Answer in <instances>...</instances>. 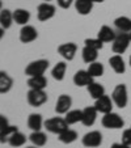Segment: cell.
<instances>
[{
	"label": "cell",
	"instance_id": "1",
	"mask_svg": "<svg viewBox=\"0 0 131 148\" xmlns=\"http://www.w3.org/2000/svg\"><path fill=\"white\" fill-rule=\"evenodd\" d=\"M49 60L47 59H37V60L30 62L25 68V75L28 77H32V76H41L45 75V72L49 68Z\"/></svg>",
	"mask_w": 131,
	"mask_h": 148
},
{
	"label": "cell",
	"instance_id": "2",
	"mask_svg": "<svg viewBox=\"0 0 131 148\" xmlns=\"http://www.w3.org/2000/svg\"><path fill=\"white\" fill-rule=\"evenodd\" d=\"M112 98H113V102H114L119 109H123V108L127 106L128 93H127V87H126L125 84H118L117 87L113 89Z\"/></svg>",
	"mask_w": 131,
	"mask_h": 148
},
{
	"label": "cell",
	"instance_id": "3",
	"mask_svg": "<svg viewBox=\"0 0 131 148\" xmlns=\"http://www.w3.org/2000/svg\"><path fill=\"white\" fill-rule=\"evenodd\" d=\"M101 123H102V126L105 129H110V130H118V129H122L123 126H125L123 118L119 114L113 113V112L108 113V114H104Z\"/></svg>",
	"mask_w": 131,
	"mask_h": 148
},
{
	"label": "cell",
	"instance_id": "4",
	"mask_svg": "<svg viewBox=\"0 0 131 148\" xmlns=\"http://www.w3.org/2000/svg\"><path fill=\"white\" fill-rule=\"evenodd\" d=\"M68 126L70 125L66 122V119L60 117H54L45 121V129L51 134H56V135L62 134L64 130L68 129Z\"/></svg>",
	"mask_w": 131,
	"mask_h": 148
},
{
	"label": "cell",
	"instance_id": "5",
	"mask_svg": "<svg viewBox=\"0 0 131 148\" xmlns=\"http://www.w3.org/2000/svg\"><path fill=\"white\" fill-rule=\"evenodd\" d=\"M26 98H28L29 105L38 108L47 102V93L45 92V89H29Z\"/></svg>",
	"mask_w": 131,
	"mask_h": 148
},
{
	"label": "cell",
	"instance_id": "6",
	"mask_svg": "<svg viewBox=\"0 0 131 148\" xmlns=\"http://www.w3.org/2000/svg\"><path fill=\"white\" fill-rule=\"evenodd\" d=\"M130 36H128V33H119L117 37H115V39L112 42V50L114 54H123L126 50L128 49V46H130Z\"/></svg>",
	"mask_w": 131,
	"mask_h": 148
},
{
	"label": "cell",
	"instance_id": "7",
	"mask_svg": "<svg viewBox=\"0 0 131 148\" xmlns=\"http://www.w3.org/2000/svg\"><path fill=\"white\" fill-rule=\"evenodd\" d=\"M81 143H83V145L86 148L100 147V145L102 144V134H101L100 131H97V130L86 132V134L81 138Z\"/></svg>",
	"mask_w": 131,
	"mask_h": 148
},
{
	"label": "cell",
	"instance_id": "8",
	"mask_svg": "<svg viewBox=\"0 0 131 148\" xmlns=\"http://www.w3.org/2000/svg\"><path fill=\"white\" fill-rule=\"evenodd\" d=\"M17 126L9 125L5 115H0V142L8 143V139L13 132L17 131Z\"/></svg>",
	"mask_w": 131,
	"mask_h": 148
},
{
	"label": "cell",
	"instance_id": "9",
	"mask_svg": "<svg viewBox=\"0 0 131 148\" xmlns=\"http://www.w3.org/2000/svg\"><path fill=\"white\" fill-rule=\"evenodd\" d=\"M56 8L55 5L50 3H41L38 7H37V17H38L39 21H47V20L53 18L55 16Z\"/></svg>",
	"mask_w": 131,
	"mask_h": 148
},
{
	"label": "cell",
	"instance_id": "10",
	"mask_svg": "<svg viewBox=\"0 0 131 148\" xmlns=\"http://www.w3.org/2000/svg\"><path fill=\"white\" fill-rule=\"evenodd\" d=\"M76 51H78V45L73 43V42H67V43H62L58 47V53L66 60H73L76 55Z\"/></svg>",
	"mask_w": 131,
	"mask_h": 148
},
{
	"label": "cell",
	"instance_id": "11",
	"mask_svg": "<svg viewBox=\"0 0 131 148\" xmlns=\"http://www.w3.org/2000/svg\"><path fill=\"white\" fill-rule=\"evenodd\" d=\"M113 98L109 97V96L104 95L102 97L95 100V108L97 109L98 113H102V114H108L113 110Z\"/></svg>",
	"mask_w": 131,
	"mask_h": 148
},
{
	"label": "cell",
	"instance_id": "12",
	"mask_svg": "<svg viewBox=\"0 0 131 148\" xmlns=\"http://www.w3.org/2000/svg\"><path fill=\"white\" fill-rule=\"evenodd\" d=\"M72 106V98L68 95H60L55 103V112L58 114H67Z\"/></svg>",
	"mask_w": 131,
	"mask_h": 148
},
{
	"label": "cell",
	"instance_id": "13",
	"mask_svg": "<svg viewBox=\"0 0 131 148\" xmlns=\"http://www.w3.org/2000/svg\"><path fill=\"white\" fill-rule=\"evenodd\" d=\"M37 37H38V32L32 25H24L20 30V41L23 43H30L36 41Z\"/></svg>",
	"mask_w": 131,
	"mask_h": 148
},
{
	"label": "cell",
	"instance_id": "14",
	"mask_svg": "<svg viewBox=\"0 0 131 148\" xmlns=\"http://www.w3.org/2000/svg\"><path fill=\"white\" fill-rule=\"evenodd\" d=\"M93 79L95 77L89 75L88 70H79L73 75V83L76 87H88L89 84L93 83Z\"/></svg>",
	"mask_w": 131,
	"mask_h": 148
},
{
	"label": "cell",
	"instance_id": "15",
	"mask_svg": "<svg viewBox=\"0 0 131 148\" xmlns=\"http://www.w3.org/2000/svg\"><path fill=\"white\" fill-rule=\"evenodd\" d=\"M97 109L95 108V105L93 106H86L83 109V119H81V123H83L84 126H86V127H91V126L95 125L96 119H97Z\"/></svg>",
	"mask_w": 131,
	"mask_h": 148
},
{
	"label": "cell",
	"instance_id": "16",
	"mask_svg": "<svg viewBox=\"0 0 131 148\" xmlns=\"http://www.w3.org/2000/svg\"><path fill=\"white\" fill-rule=\"evenodd\" d=\"M109 64H110L112 70L114 71L115 73H118V75H121V73H125L126 64H125V60H123V58L119 55V54H115V55L110 56V58H109Z\"/></svg>",
	"mask_w": 131,
	"mask_h": 148
},
{
	"label": "cell",
	"instance_id": "17",
	"mask_svg": "<svg viewBox=\"0 0 131 148\" xmlns=\"http://www.w3.org/2000/svg\"><path fill=\"white\" fill-rule=\"evenodd\" d=\"M13 20L14 23L19 25H28L29 20H30V12L24 8H17L13 11Z\"/></svg>",
	"mask_w": 131,
	"mask_h": 148
},
{
	"label": "cell",
	"instance_id": "18",
	"mask_svg": "<svg viewBox=\"0 0 131 148\" xmlns=\"http://www.w3.org/2000/svg\"><path fill=\"white\" fill-rule=\"evenodd\" d=\"M115 37H117V34H115L114 30L108 25H102L100 28V30H98V33H97V38H100L104 43L113 42L115 39Z\"/></svg>",
	"mask_w": 131,
	"mask_h": 148
},
{
	"label": "cell",
	"instance_id": "19",
	"mask_svg": "<svg viewBox=\"0 0 131 148\" xmlns=\"http://www.w3.org/2000/svg\"><path fill=\"white\" fill-rule=\"evenodd\" d=\"M93 1L91 0H75V9L79 14L81 16H86L89 14L93 9Z\"/></svg>",
	"mask_w": 131,
	"mask_h": 148
},
{
	"label": "cell",
	"instance_id": "20",
	"mask_svg": "<svg viewBox=\"0 0 131 148\" xmlns=\"http://www.w3.org/2000/svg\"><path fill=\"white\" fill-rule=\"evenodd\" d=\"M45 126V122L42 119L41 114H37V113H33L28 117V127L32 130V131H41V129Z\"/></svg>",
	"mask_w": 131,
	"mask_h": 148
},
{
	"label": "cell",
	"instance_id": "21",
	"mask_svg": "<svg viewBox=\"0 0 131 148\" xmlns=\"http://www.w3.org/2000/svg\"><path fill=\"white\" fill-rule=\"evenodd\" d=\"M28 87L30 89H45L47 87V79L43 75L41 76H32L28 79Z\"/></svg>",
	"mask_w": 131,
	"mask_h": 148
},
{
	"label": "cell",
	"instance_id": "22",
	"mask_svg": "<svg viewBox=\"0 0 131 148\" xmlns=\"http://www.w3.org/2000/svg\"><path fill=\"white\" fill-rule=\"evenodd\" d=\"M12 87H13V79L7 72L1 71L0 72V93L5 95L12 89Z\"/></svg>",
	"mask_w": 131,
	"mask_h": 148
},
{
	"label": "cell",
	"instance_id": "23",
	"mask_svg": "<svg viewBox=\"0 0 131 148\" xmlns=\"http://www.w3.org/2000/svg\"><path fill=\"white\" fill-rule=\"evenodd\" d=\"M114 25L121 33H130L131 32V18L127 16H119L114 20Z\"/></svg>",
	"mask_w": 131,
	"mask_h": 148
},
{
	"label": "cell",
	"instance_id": "24",
	"mask_svg": "<svg viewBox=\"0 0 131 148\" xmlns=\"http://www.w3.org/2000/svg\"><path fill=\"white\" fill-rule=\"evenodd\" d=\"M86 89H88V93H89V96L93 100H97V98L102 97V96L105 95V88H104V85L100 83H96V81L89 84V85L86 87Z\"/></svg>",
	"mask_w": 131,
	"mask_h": 148
},
{
	"label": "cell",
	"instance_id": "25",
	"mask_svg": "<svg viewBox=\"0 0 131 148\" xmlns=\"http://www.w3.org/2000/svg\"><path fill=\"white\" fill-rule=\"evenodd\" d=\"M29 140L36 147H43L47 143V135L42 131H33L29 135Z\"/></svg>",
	"mask_w": 131,
	"mask_h": 148
},
{
	"label": "cell",
	"instance_id": "26",
	"mask_svg": "<svg viewBox=\"0 0 131 148\" xmlns=\"http://www.w3.org/2000/svg\"><path fill=\"white\" fill-rule=\"evenodd\" d=\"M66 72H67V64H66V62H58L54 68L51 70V75L55 79L56 81H62L66 76Z\"/></svg>",
	"mask_w": 131,
	"mask_h": 148
},
{
	"label": "cell",
	"instance_id": "27",
	"mask_svg": "<svg viewBox=\"0 0 131 148\" xmlns=\"http://www.w3.org/2000/svg\"><path fill=\"white\" fill-rule=\"evenodd\" d=\"M81 56H83V60L88 64L93 63V62L97 60L98 58V50L92 47H88V46H84L83 50H81Z\"/></svg>",
	"mask_w": 131,
	"mask_h": 148
},
{
	"label": "cell",
	"instance_id": "28",
	"mask_svg": "<svg viewBox=\"0 0 131 148\" xmlns=\"http://www.w3.org/2000/svg\"><path fill=\"white\" fill-rule=\"evenodd\" d=\"M78 132L75 131V130H71V129H67V130H64L62 134L58 135V139L59 142L64 143V144H71V143L76 142L78 140Z\"/></svg>",
	"mask_w": 131,
	"mask_h": 148
},
{
	"label": "cell",
	"instance_id": "29",
	"mask_svg": "<svg viewBox=\"0 0 131 148\" xmlns=\"http://www.w3.org/2000/svg\"><path fill=\"white\" fill-rule=\"evenodd\" d=\"M25 143H26V136L23 134V132H20L19 130H17L16 132H13L8 139V144L11 145V147H14V148L23 147Z\"/></svg>",
	"mask_w": 131,
	"mask_h": 148
},
{
	"label": "cell",
	"instance_id": "30",
	"mask_svg": "<svg viewBox=\"0 0 131 148\" xmlns=\"http://www.w3.org/2000/svg\"><path fill=\"white\" fill-rule=\"evenodd\" d=\"M13 21V12H11L9 9H1V12H0V25H1V28L9 29Z\"/></svg>",
	"mask_w": 131,
	"mask_h": 148
},
{
	"label": "cell",
	"instance_id": "31",
	"mask_svg": "<svg viewBox=\"0 0 131 148\" xmlns=\"http://www.w3.org/2000/svg\"><path fill=\"white\" fill-rule=\"evenodd\" d=\"M66 122L68 125H75L78 122H81L83 119V110H79V109H75V110H70V112L66 114L64 117Z\"/></svg>",
	"mask_w": 131,
	"mask_h": 148
},
{
	"label": "cell",
	"instance_id": "32",
	"mask_svg": "<svg viewBox=\"0 0 131 148\" xmlns=\"http://www.w3.org/2000/svg\"><path fill=\"white\" fill-rule=\"evenodd\" d=\"M88 72L92 77H100V76L104 75L105 72V68H104V64L100 63V62H93L91 63L89 67H88Z\"/></svg>",
	"mask_w": 131,
	"mask_h": 148
},
{
	"label": "cell",
	"instance_id": "33",
	"mask_svg": "<svg viewBox=\"0 0 131 148\" xmlns=\"http://www.w3.org/2000/svg\"><path fill=\"white\" fill-rule=\"evenodd\" d=\"M84 46H88V47L96 49V50H101L104 47V42L100 38H86L84 41Z\"/></svg>",
	"mask_w": 131,
	"mask_h": 148
},
{
	"label": "cell",
	"instance_id": "34",
	"mask_svg": "<svg viewBox=\"0 0 131 148\" xmlns=\"http://www.w3.org/2000/svg\"><path fill=\"white\" fill-rule=\"evenodd\" d=\"M122 143H125V144L130 145L131 147V129H127L123 131L122 134Z\"/></svg>",
	"mask_w": 131,
	"mask_h": 148
},
{
	"label": "cell",
	"instance_id": "35",
	"mask_svg": "<svg viewBox=\"0 0 131 148\" xmlns=\"http://www.w3.org/2000/svg\"><path fill=\"white\" fill-rule=\"evenodd\" d=\"M58 1V5L63 9H68L72 4H75V0H56Z\"/></svg>",
	"mask_w": 131,
	"mask_h": 148
},
{
	"label": "cell",
	"instance_id": "36",
	"mask_svg": "<svg viewBox=\"0 0 131 148\" xmlns=\"http://www.w3.org/2000/svg\"><path fill=\"white\" fill-rule=\"evenodd\" d=\"M110 148H131L130 145H127V144H125V143H113L112 144V147Z\"/></svg>",
	"mask_w": 131,
	"mask_h": 148
},
{
	"label": "cell",
	"instance_id": "37",
	"mask_svg": "<svg viewBox=\"0 0 131 148\" xmlns=\"http://www.w3.org/2000/svg\"><path fill=\"white\" fill-rule=\"evenodd\" d=\"M91 1H93V3H104V1H105V0H91Z\"/></svg>",
	"mask_w": 131,
	"mask_h": 148
},
{
	"label": "cell",
	"instance_id": "38",
	"mask_svg": "<svg viewBox=\"0 0 131 148\" xmlns=\"http://www.w3.org/2000/svg\"><path fill=\"white\" fill-rule=\"evenodd\" d=\"M26 148H39V147H36V145H32V147H26Z\"/></svg>",
	"mask_w": 131,
	"mask_h": 148
},
{
	"label": "cell",
	"instance_id": "39",
	"mask_svg": "<svg viewBox=\"0 0 131 148\" xmlns=\"http://www.w3.org/2000/svg\"><path fill=\"white\" fill-rule=\"evenodd\" d=\"M128 63H130V67H131V56H130V59H128Z\"/></svg>",
	"mask_w": 131,
	"mask_h": 148
},
{
	"label": "cell",
	"instance_id": "40",
	"mask_svg": "<svg viewBox=\"0 0 131 148\" xmlns=\"http://www.w3.org/2000/svg\"><path fill=\"white\" fill-rule=\"evenodd\" d=\"M43 1H46V3H49V1H51V0H43Z\"/></svg>",
	"mask_w": 131,
	"mask_h": 148
},
{
	"label": "cell",
	"instance_id": "41",
	"mask_svg": "<svg viewBox=\"0 0 131 148\" xmlns=\"http://www.w3.org/2000/svg\"><path fill=\"white\" fill-rule=\"evenodd\" d=\"M128 36H130V39H131V32H130V33H128Z\"/></svg>",
	"mask_w": 131,
	"mask_h": 148
}]
</instances>
